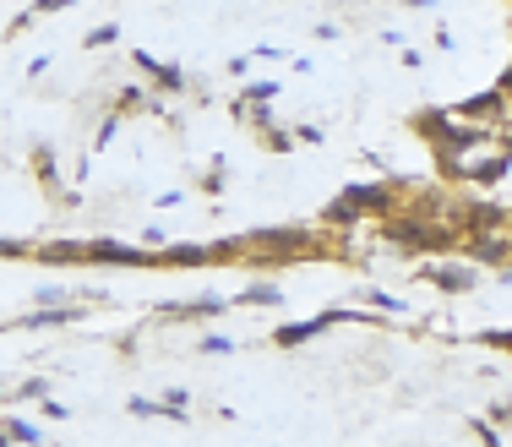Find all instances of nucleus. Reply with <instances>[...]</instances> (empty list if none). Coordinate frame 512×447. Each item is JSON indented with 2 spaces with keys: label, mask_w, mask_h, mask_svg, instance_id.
Returning <instances> with one entry per match:
<instances>
[{
  "label": "nucleus",
  "mask_w": 512,
  "mask_h": 447,
  "mask_svg": "<svg viewBox=\"0 0 512 447\" xmlns=\"http://www.w3.org/2000/svg\"><path fill=\"white\" fill-rule=\"evenodd\" d=\"M436 284H442V289H469L474 279H469V273H436Z\"/></svg>",
  "instance_id": "12"
},
{
  "label": "nucleus",
  "mask_w": 512,
  "mask_h": 447,
  "mask_svg": "<svg viewBox=\"0 0 512 447\" xmlns=\"http://www.w3.org/2000/svg\"><path fill=\"white\" fill-rule=\"evenodd\" d=\"M71 0H39V6H33V17H39V11H66Z\"/></svg>",
  "instance_id": "14"
},
{
  "label": "nucleus",
  "mask_w": 512,
  "mask_h": 447,
  "mask_svg": "<svg viewBox=\"0 0 512 447\" xmlns=\"http://www.w3.org/2000/svg\"><path fill=\"white\" fill-rule=\"evenodd\" d=\"M349 311H327V317H311V322H289V328H278V349H295L306 344V338H316L322 328H333V322H344Z\"/></svg>",
  "instance_id": "3"
},
{
  "label": "nucleus",
  "mask_w": 512,
  "mask_h": 447,
  "mask_svg": "<svg viewBox=\"0 0 512 447\" xmlns=\"http://www.w3.org/2000/svg\"><path fill=\"white\" fill-rule=\"evenodd\" d=\"M6 437H11V442H28V447H39V442H44L39 431L28 426V420H11V426H6Z\"/></svg>",
  "instance_id": "8"
},
{
  "label": "nucleus",
  "mask_w": 512,
  "mask_h": 447,
  "mask_svg": "<svg viewBox=\"0 0 512 447\" xmlns=\"http://www.w3.org/2000/svg\"><path fill=\"white\" fill-rule=\"evenodd\" d=\"M88 262H104V268H148V251L120 246V240H88Z\"/></svg>",
  "instance_id": "1"
},
{
  "label": "nucleus",
  "mask_w": 512,
  "mask_h": 447,
  "mask_svg": "<svg viewBox=\"0 0 512 447\" xmlns=\"http://www.w3.org/2000/svg\"><path fill=\"white\" fill-rule=\"evenodd\" d=\"M137 66H142V77H153L164 93H180V71L175 66H164V60H153V55H137Z\"/></svg>",
  "instance_id": "6"
},
{
  "label": "nucleus",
  "mask_w": 512,
  "mask_h": 447,
  "mask_svg": "<svg viewBox=\"0 0 512 447\" xmlns=\"http://www.w3.org/2000/svg\"><path fill=\"white\" fill-rule=\"evenodd\" d=\"M485 344H502V349H512V333H491Z\"/></svg>",
  "instance_id": "15"
},
{
  "label": "nucleus",
  "mask_w": 512,
  "mask_h": 447,
  "mask_svg": "<svg viewBox=\"0 0 512 447\" xmlns=\"http://www.w3.org/2000/svg\"><path fill=\"white\" fill-rule=\"evenodd\" d=\"M229 349H235L229 338H207V344H202V355H229Z\"/></svg>",
  "instance_id": "13"
},
{
  "label": "nucleus",
  "mask_w": 512,
  "mask_h": 447,
  "mask_svg": "<svg viewBox=\"0 0 512 447\" xmlns=\"http://www.w3.org/2000/svg\"><path fill=\"white\" fill-rule=\"evenodd\" d=\"M463 115H502V93H480V99H469Z\"/></svg>",
  "instance_id": "7"
},
{
  "label": "nucleus",
  "mask_w": 512,
  "mask_h": 447,
  "mask_svg": "<svg viewBox=\"0 0 512 447\" xmlns=\"http://www.w3.org/2000/svg\"><path fill=\"white\" fill-rule=\"evenodd\" d=\"M246 300H256V306H278V289L273 284H256V289H246Z\"/></svg>",
  "instance_id": "11"
},
{
  "label": "nucleus",
  "mask_w": 512,
  "mask_h": 447,
  "mask_svg": "<svg viewBox=\"0 0 512 447\" xmlns=\"http://www.w3.org/2000/svg\"><path fill=\"white\" fill-rule=\"evenodd\" d=\"M507 82H512V77H507Z\"/></svg>",
  "instance_id": "17"
},
{
  "label": "nucleus",
  "mask_w": 512,
  "mask_h": 447,
  "mask_svg": "<svg viewBox=\"0 0 512 447\" xmlns=\"http://www.w3.org/2000/svg\"><path fill=\"white\" fill-rule=\"evenodd\" d=\"M115 33H120L115 22H104V28H93V33H88V50H104V44H115Z\"/></svg>",
  "instance_id": "9"
},
{
  "label": "nucleus",
  "mask_w": 512,
  "mask_h": 447,
  "mask_svg": "<svg viewBox=\"0 0 512 447\" xmlns=\"http://www.w3.org/2000/svg\"><path fill=\"white\" fill-rule=\"evenodd\" d=\"M474 251H480L485 262H496V257H507V240H474Z\"/></svg>",
  "instance_id": "10"
},
{
  "label": "nucleus",
  "mask_w": 512,
  "mask_h": 447,
  "mask_svg": "<svg viewBox=\"0 0 512 447\" xmlns=\"http://www.w3.org/2000/svg\"><path fill=\"white\" fill-rule=\"evenodd\" d=\"M213 257V246H158L148 251V268H202Z\"/></svg>",
  "instance_id": "2"
},
{
  "label": "nucleus",
  "mask_w": 512,
  "mask_h": 447,
  "mask_svg": "<svg viewBox=\"0 0 512 447\" xmlns=\"http://www.w3.org/2000/svg\"><path fill=\"white\" fill-rule=\"evenodd\" d=\"M44 262H88V240H50V246H39Z\"/></svg>",
  "instance_id": "5"
},
{
  "label": "nucleus",
  "mask_w": 512,
  "mask_h": 447,
  "mask_svg": "<svg viewBox=\"0 0 512 447\" xmlns=\"http://www.w3.org/2000/svg\"><path fill=\"white\" fill-rule=\"evenodd\" d=\"M344 202L355 213H393V186H349Z\"/></svg>",
  "instance_id": "4"
},
{
  "label": "nucleus",
  "mask_w": 512,
  "mask_h": 447,
  "mask_svg": "<svg viewBox=\"0 0 512 447\" xmlns=\"http://www.w3.org/2000/svg\"><path fill=\"white\" fill-rule=\"evenodd\" d=\"M0 447H11V437H6V431H0Z\"/></svg>",
  "instance_id": "16"
}]
</instances>
